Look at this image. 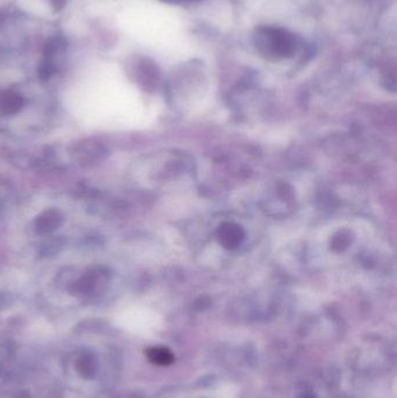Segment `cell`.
Listing matches in <instances>:
<instances>
[{"label":"cell","mask_w":397,"mask_h":398,"mask_svg":"<svg viewBox=\"0 0 397 398\" xmlns=\"http://www.w3.org/2000/svg\"><path fill=\"white\" fill-rule=\"evenodd\" d=\"M146 356L152 364H159V366L170 364L174 360L172 352L164 347L149 348V351L146 352Z\"/></svg>","instance_id":"cell-4"},{"label":"cell","mask_w":397,"mask_h":398,"mask_svg":"<svg viewBox=\"0 0 397 398\" xmlns=\"http://www.w3.org/2000/svg\"><path fill=\"white\" fill-rule=\"evenodd\" d=\"M23 99L14 92L0 93V114L14 113L21 108Z\"/></svg>","instance_id":"cell-3"},{"label":"cell","mask_w":397,"mask_h":398,"mask_svg":"<svg viewBox=\"0 0 397 398\" xmlns=\"http://www.w3.org/2000/svg\"><path fill=\"white\" fill-rule=\"evenodd\" d=\"M260 36L269 40L268 49L273 51L274 54L285 55L292 47V40L283 32L267 31Z\"/></svg>","instance_id":"cell-1"},{"label":"cell","mask_w":397,"mask_h":398,"mask_svg":"<svg viewBox=\"0 0 397 398\" xmlns=\"http://www.w3.org/2000/svg\"><path fill=\"white\" fill-rule=\"evenodd\" d=\"M242 238H244V233L238 225L227 223V224L222 225V227L219 228V240L225 247H237L242 242Z\"/></svg>","instance_id":"cell-2"}]
</instances>
